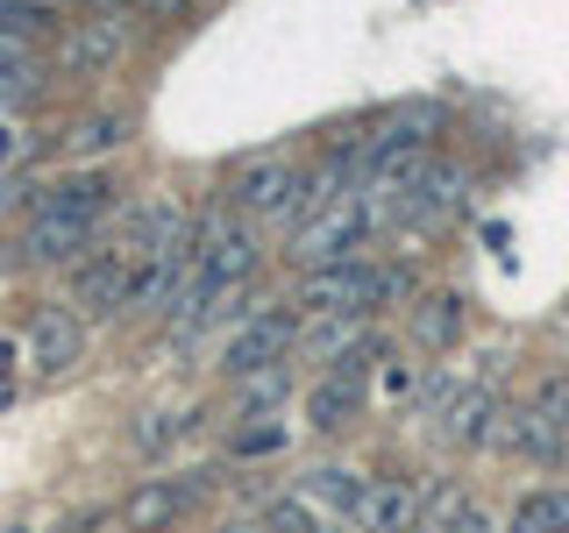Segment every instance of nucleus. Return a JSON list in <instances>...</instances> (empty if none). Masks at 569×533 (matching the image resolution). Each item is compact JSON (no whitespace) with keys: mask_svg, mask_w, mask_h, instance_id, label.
I'll list each match as a JSON object with an SVG mask.
<instances>
[{"mask_svg":"<svg viewBox=\"0 0 569 533\" xmlns=\"http://www.w3.org/2000/svg\"><path fill=\"white\" fill-rule=\"evenodd\" d=\"M192 497H200L192 476H150V484H136L129 497H121V526L129 533H164L171 520L192 512Z\"/></svg>","mask_w":569,"mask_h":533,"instance_id":"obj_10","label":"nucleus"},{"mask_svg":"<svg viewBox=\"0 0 569 533\" xmlns=\"http://www.w3.org/2000/svg\"><path fill=\"white\" fill-rule=\"evenodd\" d=\"M363 484H370V476L342 470V462H320V470L299 476V497H313L328 520H342V526H349V512H356V497H363Z\"/></svg>","mask_w":569,"mask_h":533,"instance_id":"obj_14","label":"nucleus"},{"mask_svg":"<svg viewBox=\"0 0 569 533\" xmlns=\"http://www.w3.org/2000/svg\"><path fill=\"white\" fill-rule=\"evenodd\" d=\"M257 271V235H249L242 213H207L192 228V284H200V306L213 292H236Z\"/></svg>","mask_w":569,"mask_h":533,"instance_id":"obj_2","label":"nucleus"},{"mask_svg":"<svg viewBox=\"0 0 569 533\" xmlns=\"http://www.w3.org/2000/svg\"><path fill=\"white\" fill-rule=\"evenodd\" d=\"M378 363V355H349V363L320 370L313 391H307V426L313 434H342V426L363 413V370Z\"/></svg>","mask_w":569,"mask_h":533,"instance_id":"obj_7","label":"nucleus"},{"mask_svg":"<svg viewBox=\"0 0 569 533\" xmlns=\"http://www.w3.org/2000/svg\"><path fill=\"white\" fill-rule=\"evenodd\" d=\"M36 207H50V213H79V221H100V213L114 207V178H107V171L58 178L50 192H36Z\"/></svg>","mask_w":569,"mask_h":533,"instance_id":"obj_13","label":"nucleus"},{"mask_svg":"<svg viewBox=\"0 0 569 533\" xmlns=\"http://www.w3.org/2000/svg\"><path fill=\"white\" fill-rule=\"evenodd\" d=\"M284 391H292V363L249 370V378H236V413L242 420H271L278 405H284Z\"/></svg>","mask_w":569,"mask_h":533,"instance_id":"obj_15","label":"nucleus"},{"mask_svg":"<svg viewBox=\"0 0 569 533\" xmlns=\"http://www.w3.org/2000/svg\"><path fill=\"white\" fill-rule=\"evenodd\" d=\"M221 533H263V526H257V520H228Z\"/></svg>","mask_w":569,"mask_h":533,"instance_id":"obj_25","label":"nucleus"},{"mask_svg":"<svg viewBox=\"0 0 569 533\" xmlns=\"http://www.w3.org/2000/svg\"><path fill=\"white\" fill-rule=\"evenodd\" d=\"M406 292V271H385V263H363V257H349V263H320V271L299 278V313H313V320H335V313H378L391 306V299Z\"/></svg>","mask_w":569,"mask_h":533,"instance_id":"obj_1","label":"nucleus"},{"mask_svg":"<svg viewBox=\"0 0 569 533\" xmlns=\"http://www.w3.org/2000/svg\"><path fill=\"white\" fill-rule=\"evenodd\" d=\"M456 334H462V299L441 292V299H420L413 306V342L420 349H449Z\"/></svg>","mask_w":569,"mask_h":533,"instance_id":"obj_17","label":"nucleus"},{"mask_svg":"<svg viewBox=\"0 0 569 533\" xmlns=\"http://www.w3.org/2000/svg\"><path fill=\"white\" fill-rule=\"evenodd\" d=\"M0 71H8V79H36V43H22V36H0Z\"/></svg>","mask_w":569,"mask_h":533,"instance_id":"obj_22","label":"nucleus"},{"mask_svg":"<svg viewBox=\"0 0 569 533\" xmlns=\"http://www.w3.org/2000/svg\"><path fill=\"white\" fill-rule=\"evenodd\" d=\"M385 213L378 200H335L328 213H313L307 228L292 235V263H307V271H320V263H349V257H363V242H370V228H378Z\"/></svg>","mask_w":569,"mask_h":533,"instance_id":"obj_3","label":"nucleus"},{"mask_svg":"<svg viewBox=\"0 0 569 533\" xmlns=\"http://www.w3.org/2000/svg\"><path fill=\"white\" fill-rule=\"evenodd\" d=\"M86 249H93V221H79V213H50V207L29 213V235H22L29 263H79Z\"/></svg>","mask_w":569,"mask_h":533,"instance_id":"obj_11","label":"nucleus"},{"mask_svg":"<svg viewBox=\"0 0 569 533\" xmlns=\"http://www.w3.org/2000/svg\"><path fill=\"white\" fill-rule=\"evenodd\" d=\"M506 533H569V491H533V497H520V512H512Z\"/></svg>","mask_w":569,"mask_h":533,"instance_id":"obj_18","label":"nucleus"},{"mask_svg":"<svg viewBox=\"0 0 569 533\" xmlns=\"http://www.w3.org/2000/svg\"><path fill=\"white\" fill-rule=\"evenodd\" d=\"M14 533H22V526H14Z\"/></svg>","mask_w":569,"mask_h":533,"instance_id":"obj_26","label":"nucleus"},{"mask_svg":"<svg viewBox=\"0 0 569 533\" xmlns=\"http://www.w3.org/2000/svg\"><path fill=\"white\" fill-rule=\"evenodd\" d=\"M257 526H263V533H335L342 520H328V512H320L313 497H299V491H292V497H271Z\"/></svg>","mask_w":569,"mask_h":533,"instance_id":"obj_16","label":"nucleus"},{"mask_svg":"<svg viewBox=\"0 0 569 533\" xmlns=\"http://www.w3.org/2000/svg\"><path fill=\"white\" fill-rule=\"evenodd\" d=\"M299 164H284V157H249V164L228 178V207L242 213V221H284V207H292L299 192Z\"/></svg>","mask_w":569,"mask_h":533,"instance_id":"obj_6","label":"nucleus"},{"mask_svg":"<svg viewBox=\"0 0 569 533\" xmlns=\"http://www.w3.org/2000/svg\"><path fill=\"white\" fill-rule=\"evenodd\" d=\"M136 14H192V0H129Z\"/></svg>","mask_w":569,"mask_h":533,"instance_id":"obj_24","label":"nucleus"},{"mask_svg":"<svg viewBox=\"0 0 569 533\" xmlns=\"http://www.w3.org/2000/svg\"><path fill=\"white\" fill-rule=\"evenodd\" d=\"M441 533H498V526H491V512H477V505H456L449 520H441Z\"/></svg>","mask_w":569,"mask_h":533,"instance_id":"obj_23","label":"nucleus"},{"mask_svg":"<svg viewBox=\"0 0 569 533\" xmlns=\"http://www.w3.org/2000/svg\"><path fill=\"white\" fill-rule=\"evenodd\" d=\"M186 426H192V413H150L142 426H129V449H136V455H157V449H171Z\"/></svg>","mask_w":569,"mask_h":533,"instance_id":"obj_20","label":"nucleus"},{"mask_svg":"<svg viewBox=\"0 0 569 533\" xmlns=\"http://www.w3.org/2000/svg\"><path fill=\"white\" fill-rule=\"evenodd\" d=\"M292 342H299V320H292V313H278V306H263V313H249L242 328L228 334L221 370H228V378H249V370L292 363Z\"/></svg>","mask_w":569,"mask_h":533,"instance_id":"obj_5","label":"nucleus"},{"mask_svg":"<svg viewBox=\"0 0 569 533\" xmlns=\"http://www.w3.org/2000/svg\"><path fill=\"white\" fill-rule=\"evenodd\" d=\"M284 441H292V426H284V420H257V426H242V434H236V455H278Z\"/></svg>","mask_w":569,"mask_h":533,"instance_id":"obj_21","label":"nucleus"},{"mask_svg":"<svg viewBox=\"0 0 569 533\" xmlns=\"http://www.w3.org/2000/svg\"><path fill=\"white\" fill-rule=\"evenodd\" d=\"M129 58V14L100 8V14H79L64 36H58V64L71 71V79H93V71L121 64Z\"/></svg>","mask_w":569,"mask_h":533,"instance_id":"obj_4","label":"nucleus"},{"mask_svg":"<svg viewBox=\"0 0 569 533\" xmlns=\"http://www.w3.org/2000/svg\"><path fill=\"white\" fill-rule=\"evenodd\" d=\"M79 349H86V328H79L64 306H43V313L29 320V363L43 370V378L71 370V363H79Z\"/></svg>","mask_w":569,"mask_h":533,"instance_id":"obj_12","label":"nucleus"},{"mask_svg":"<svg viewBox=\"0 0 569 533\" xmlns=\"http://www.w3.org/2000/svg\"><path fill=\"white\" fill-rule=\"evenodd\" d=\"M498 420H506L498 391L470 384V391H449V405L435 413V434L449 441V449H485V441H498Z\"/></svg>","mask_w":569,"mask_h":533,"instance_id":"obj_9","label":"nucleus"},{"mask_svg":"<svg viewBox=\"0 0 569 533\" xmlns=\"http://www.w3.org/2000/svg\"><path fill=\"white\" fill-rule=\"evenodd\" d=\"M356 533H413L420 526V484L413 476H370L349 512Z\"/></svg>","mask_w":569,"mask_h":533,"instance_id":"obj_8","label":"nucleus"},{"mask_svg":"<svg viewBox=\"0 0 569 533\" xmlns=\"http://www.w3.org/2000/svg\"><path fill=\"white\" fill-rule=\"evenodd\" d=\"M121 142H129V121L100 114V121H79L71 129V164H93V157H114Z\"/></svg>","mask_w":569,"mask_h":533,"instance_id":"obj_19","label":"nucleus"}]
</instances>
